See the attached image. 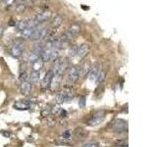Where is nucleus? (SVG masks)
<instances>
[{
    "label": "nucleus",
    "instance_id": "obj_29",
    "mask_svg": "<svg viewBox=\"0 0 157 147\" xmlns=\"http://www.w3.org/2000/svg\"><path fill=\"white\" fill-rule=\"evenodd\" d=\"M83 147H98V144H96V143H87V144H85Z\"/></svg>",
    "mask_w": 157,
    "mask_h": 147
},
{
    "label": "nucleus",
    "instance_id": "obj_7",
    "mask_svg": "<svg viewBox=\"0 0 157 147\" xmlns=\"http://www.w3.org/2000/svg\"><path fill=\"white\" fill-rule=\"evenodd\" d=\"M47 34H48L47 28H38V27H36L30 38L32 40H39V39H42L44 37H46Z\"/></svg>",
    "mask_w": 157,
    "mask_h": 147
},
{
    "label": "nucleus",
    "instance_id": "obj_18",
    "mask_svg": "<svg viewBox=\"0 0 157 147\" xmlns=\"http://www.w3.org/2000/svg\"><path fill=\"white\" fill-rule=\"evenodd\" d=\"M42 67H43V62L41 61L40 58L32 64L33 71H34V72H40V70L42 69Z\"/></svg>",
    "mask_w": 157,
    "mask_h": 147
},
{
    "label": "nucleus",
    "instance_id": "obj_22",
    "mask_svg": "<svg viewBox=\"0 0 157 147\" xmlns=\"http://www.w3.org/2000/svg\"><path fill=\"white\" fill-rule=\"evenodd\" d=\"M44 50V45H42L41 43H37L34 45V47H33V53H36V55H38L40 57L41 55V53H42V51Z\"/></svg>",
    "mask_w": 157,
    "mask_h": 147
},
{
    "label": "nucleus",
    "instance_id": "obj_25",
    "mask_svg": "<svg viewBox=\"0 0 157 147\" xmlns=\"http://www.w3.org/2000/svg\"><path fill=\"white\" fill-rule=\"evenodd\" d=\"M41 114H42L43 117H46V116H49V115L51 114V108H50V107H46V108H45V109L42 111V113H41Z\"/></svg>",
    "mask_w": 157,
    "mask_h": 147
},
{
    "label": "nucleus",
    "instance_id": "obj_17",
    "mask_svg": "<svg viewBox=\"0 0 157 147\" xmlns=\"http://www.w3.org/2000/svg\"><path fill=\"white\" fill-rule=\"evenodd\" d=\"M68 32L75 37V36H78L80 33H81V26H80L79 24H73V25L70 26V28H69Z\"/></svg>",
    "mask_w": 157,
    "mask_h": 147
},
{
    "label": "nucleus",
    "instance_id": "obj_30",
    "mask_svg": "<svg viewBox=\"0 0 157 147\" xmlns=\"http://www.w3.org/2000/svg\"><path fill=\"white\" fill-rule=\"evenodd\" d=\"M70 135H71V130H66L63 133V137L64 138H68L69 136H70Z\"/></svg>",
    "mask_w": 157,
    "mask_h": 147
},
{
    "label": "nucleus",
    "instance_id": "obj_9",
    "mask_svg": "<svg viewBox=\"0 0 157 147\" xmlns=\"http://www.w3.org/2000/svg\"><path fill=\"white\" fill-rule=\"evenodd\" d=\"M112 129L116 131V133H121V131L127 130V123L123 120L117 119L112 123Z\"/></svg>",
    "mask_w": 157,
    "mask_h": 147
},
{
    "label": "nucleus",
    "instance_id": "obj_11",
    "mask_svg": "<svg viewBox=\"0 0 157 147\" xmlns=\"http://www.w3.org/2000/svg\"><path fill=\"white\" fill-rule=\"evenodd\" d=\"M14 9L16 13H23L26 11L27 7H28L29 3L26 0H15L14 1Z\"/></svg>",
    "mask_w": 157,
    "mask_h": 147
},
{
    "label": "nucleus",
    "instance_id": "obj_32",
    "mask_svg": "<svg viewBox=\"0 0 157 147\" xmlns=\"http://www.w3.org/2000/svg\"><path fill=\"white\" fill-rule=\"evenodd\" d=\"M61 116H62V117L64 118V117H66L67 116V111L66 110H61Z\"/></svg>",
    "mask_w": 157,
    "mask_h": 147
},
{
    "label": "nucleus",
    "instance_id": "obj_15",
    "mask_svg": "<svg viewBox=\"0 0 157 147\" xmlns=\"http://www.w3.org/2000/svg\"><path fill=\"white\" fill-rule=\"evenodd\" d=\"M14 108L17 110H29L30 108V103L26 102V101H17L14 104Z\"/></svg>",
    "mask_w": 157,
    "mask_h": 147
},
{
    "label": "nucleus",
    "instance_id": "obj_10",
    "mask_svg": "<svg viewBox=\"0 0 157 147\" xmlns=\"http://www.w3.org/2000/svg\"><path fill=\"white\" fill-rule=\"evenodd\" d=\"M89 51V44H81L80 46H78V50H77V54H76V58L79 60L83 59V57H86L87 55V53Z\"/></svg>",
    "mask_w": 157,
    "mask_h": 147
},
{
    "label": "nucleus",
    "instance_id": "obj_20",
    "mask_svg": "<svg viewBox=\"0 0 157 147\" xmlns=\"http://www.w3.org/2000/svg\"><path fill=\"white\" fill-rule=\"evenodd\" d=\"M15 27H16V29L22 32L23 30H25V29L28 28V20H23V21L17 22L16 25H15Z\"/></svg>",
    "mask_w": 157,
    "mask_h": 147
},
{
    "label": "nucleus",
    "instance_id": "obj_8",
    "mask_svg": "<svg viewBox=\"0 0 157 147\" xmlns=\"http://www.w3.org/2000/svg\"><path fill=\"white\" fill-rule=\"evenodd\" d=\"M101 72V66L99 63H96L93 67H91L89 70V78L91 82H94V80H97L99 74Z\"/></svg>",
    "mask_w": 157,
    "mask_h": 147
},
{
    "label": "nucleus",
    "instance_id": "obj_24",
    "mask_svg": "<svg viewBox=\"0 0 157 147\" xmlns=\"http://www.w3.org/2000/svg\"><path fill=\"white\" fill-rule=\"evenodd\" d=\"M79 45H73L72 47L69 49V56L70 57H75L77 54V50H78Z\"/></svg>",
    "mask_w": 157,
    "mask_h": 147
},
{
    "label": "nucleus",
    "instance_id": "obj_13",
    "mask_svg": "<svg viewBox=\"0 0 157 147\" xmlns=\"http://www.w3.org/2000/svg\"><path fill=\"white\" fill-rule=\"evenodd\" d=\"M53 76H54V73H53L52 70H49V71H47L46 74H45L43 80H42V82H41V87L42 88H48L49 86H50V83H51Z\"/></svg>",
    "mask_w": 157,
    "mask_h": 147
},
{
    "label": "nucleus",
    "instance_id": "obj_21",
    "mask_svg": "<svg viewBox=\"0 0 157 147\" xmlns=\"http://www.w3.org/2000/svg\"><path fill=\"white\" fill-rule=\"evenodd\" d=\"M34 29H36V28H33V29H32V28H27L25 30H23L22 32H21L22 37L23 38H30V36H32V33H33Z\"/></svg>",
    "mask_w": 157,
    "mask_h": 147
},
{
    "label": "nucleus",
    "instance_id": "obj_28",
    "mask_svg": "<svg viewBox=\"0 0 157 147\" xmlns=\"http://www.w3.org/2000/svg\"><path fill=\"white\" fill-rule=\"evenodd\" d=\"M15 0H2V2L4 3L5 5H12Z\"/></svg>",
    "mask_w": 157,
    "mask_h": 147
},
{
    "label": "nucleus",
    "instance_id": "obj_3",
    "mask_svg": "<svg viewBox=\"0 0 157 147\" xmlns=\"http://www.w3.org/2000/svg\"><path fill=\"white\" fill-rule=\"evenodd\" d=\"M105 111L104 110H98L96 112H94V114L91 116L90 119L86 122V124L89 126H97L99 125L103 120L105 119Z\"/></svg>",
    "mask_w": 157,
    "mask_h": 147
},
{
    "label": "nucleus",
    "instance_id": "obj_31",
    "mask_svg": "<svg viewBox=\"0 0 157 147\" xmlns=\"http://www.w3.org/2000/svg\"><path fill=\"white\" fill-rule=\"evenodd\" d=\"M3 33H4V28H3L2 26H0V38L2 37Z\"/></svg>",
    "mask_w": 157,
    "mask_h": 147
},
{
    "label": "nucleus",
    "instance_id": "obj_16",
    "mask_svg": "<svg viewBox=\"0 0 157 147\" xmlns=\"http://www.w3.org/2000/svg\"><path fill=\"white\" fill-rule=\"evenodd\" d=\"M62 23H63V17L61 16V15L57 14V15H55V17L53 18V20L51 22V28L58 29L59 27L62 25Z\"/></svg>",
    "mask_w": 157,
    "mask_h": 147
},
{
    "label": "nucleus",
    "instance_id": "obj_4",
    "mask_svg": "<svg viewBox=\"0 0 157 147\" xmlns=\"http://www.w3.org/2000/svg\"><path fill=\"white\" fill-rule=\"evenodd\" d=\"M24 50H25L24 42H23L22 39H17L10 49V54L15 58H19L22 56Z\"/></svg>",
    "mask_w": 157,
    "mask_h": 147
},
{
    "label": "nucleus",
    "instance_id": "obj_14",
    "mask_svg": "<svg viewBox=\"0 0 157 147\" xmlns=\"http://www.w3.org/2000/svg\"><path fill=\"white\" fill-rule=\"evenodd\" d=\"M21 92L23 95L28 96L32 92V83L30 82L29 80H23L21 83Z\"/></svg>",
    "mask_w": 157,
    "mask_h": 147
},
{
    "label": "nucleus",
    "instance_id": "obj_27",
    "mask_svg": "<svg viewBox=\"0 0 157 147\" xmlns=\"http://www.w3.org/2000/svg\"><path fill=\"white\" fill-rule=\"evenodd\" d=\"M85 102H86V98L83 96V97H81V99L79 100V106L81 108H83L85 107Z\"/></svg>",
    "mask_w": 157,
    "mask_h": 147
},
{
    "label": "nucleus",
    "instance_id": "obj_2",
    "mask_svg": "<svg viewBox=\"0 0 157 147\" xmlns=\"http://www.w3.org/2000/svg\"><path fill=\"white\" fill-rule=\"evenodd\" d=\"M68 66H69L68 58H66V57L60 58V59L56 60L52 71H53V73H54V75H61L62 76L63 73L66 71V69L68 68Z\"/></svg>",
    "mask_w": 157,
    "mask_h": 147
},
{
    "label": "nucleus",
    "instance_id": "obj_12",
    "mask_svg": "<svg viewBox=\"0 0 157 147\" xmlns=\"http://www.w3.org/2000/svg\"><path fill=\"white\" fill-rule=\"evenodd\" d=\"M51 17V12L49 10H44L42 12L38 13L36 18H34V20L37 22V24L39 25L40 23H43V22H46L49 18Z\"/></svg>",
    "mask_w": 157,
    "mask_h": 147
},
{
    "label": "nucleus",
    "instance_id": "obj_5",
    "mask_svg": "<svg viewBox=\"0 0 157 147\" xmlns=\"http://www.w3.org/2000/svg\"><path fill=\"white\" fill-rule=\"evenodd\" d=\"M58 51L59 50H55V49H51V48H44L40 55V59L43 62H49L56 59L58 57Z\"/></svg>",
    "mask_w": 157,
    "mask_h": 147
},
{
    "label": "nucleus",
    "instance_id": "obj_19",
    "mask_svg": "<svg viewBox=\"0 0 157 147\" xmlns=\"http://www.w3.org/2000/svg\"><path fill=\"white\" fill-rule=\"evenodd\" d=\"M39 76H40V72H34V71H32L30 73V75L29 77V80L30 83H37L38 80H39Z\"/></svg>",
    "mask_w": 157,
    "mask_h": 147
},
{
    "label": "nucleus",
    "instance_id": "obj_23",
    "mask_svg": "<svg viewBox=\"0 0 157 147\" xmlns=\"http://www.w3.org/2000/svg\"><path fill=\"white\" fill-rule=\"evenodd\" d=\"M39 58H40V57L38 56V55H36V53L30 52V55H29V58H28V59H29V61H30V64H33V62H36V60L39 59Z\"/></svg>",
    "mask_w": 157,
    "mask_h": 147
},
{
    "label": "nucleus",
    "instance_id": "obj_1",
    "mask_svg": "<svg viewBox=\"0 0 157 147\" xmlns=\"http://www.w3.org/2000/svg\"><path fill=\"white\" fill-rule=\"evenodd\" d=\"M75 95V91L73 90V88L71 87H66L62 91H60L58 94L56 95V102L58 104L61 103H66L72 101L73 97Z\"/></svg>",
    "mask_w": 157,
    "mask_h": 147
},
{
    "label": "nucleus",
    "instance_id": "obj_33",
    "mask_svg": "<svg viewBox=\"0 0 157 147\" xmlns=\"http://www.w3.org/2000/svg\"><path fill=\"white\" fill-rule=\"evenodd\" d=\"M3 135H4V136H6V137H9L10 136V133H3Z\"/></svg>",
    "mask_w": 157,
    "mask_h": 147
},
{
    "label": "nucleus",
    "instance_id": "obj_26",
    "mask_svg": "<svg viewBox=\"0 0 157 147\" xmlns=\"http://www.w3.org/2000/svg\"><path fill=\"white\" fill-rule=\"evenodd\" d=\"M116 145L122 146V147H128V141H126V140L118 141V142H116Z\"/></svg>",
    "mask_w": 157,
    "mask_h": 147
},
{
    "label": "nucleus",
    "instance_id": "obj_6",
    "mask_svg": "<svg viewBox=\"0 0 157 147\" xmlns=\"http://www.w3.org/2000/svg\"><path fill=\"white\" fill-rule=\"evenodd\" d=\"M80 66H74L72 67L68 72V75H67V82L69 83H75L77 80H79V77L81 76V73H80Z\"/></svg>",
    "mask_w": 157,
    "mask_h": 147
}]
</instances>
